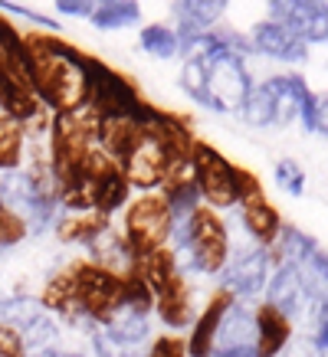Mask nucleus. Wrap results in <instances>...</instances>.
Masks as SVG:
<instances>
[{
    "label": "nucleus",
    "mask_w": 328,
    "mask_h": 357,
    "mask_svg": "<svg viewBox=\"0 0 328 357\" xmlns=\"http://www.w3.org/2000/svg\"><path fill=\"white\" fill-rule=\"evenodd\" d=\"M27 59H30V82L36 98L59 112H73L86 102V69L82 53L63 43L53 33H30L23 36Z\"/></svg>",
    "instance_id": "obj_1"
},
{
    "label": "nucleus",
    "mask_w": 328,
    "mask_h": 357,
    "mask_svg": "<svg viewBox=\"0 0 328 357\" xmlns=\"http://www.w3.org/2000/svg\"><path fill=\"white\" fill-rule=\"evenodd\" d=\"M171 252H174L177 269L220 275L230 259V236L223 220L207 206H197V213L191 217V229H187V243L171 249Z\"/></svg>",
    "instance_id": "obj_2"
},
{
    "label": "nucleus",
    "mask_w": 328,
    "mask_h": 357,
    "mask_svg": "<svg viewBox=\"0 0 328 357\" xmlns=\"http://www.w3.org/2000/svg\"><path fill=\"white\" fill-rule=\"evenodd\" d=\"M82 69H86V102L102 119L105 115H128V119L138 115L144 98L128 82V76H121L119 69H112L109 63L86 53H82Z\"/></svg>",
    "instance_id": "obj_3"
},
{
    "label": "nucleus",
    "mask_w": 328,
    "mask_h": 357,
    "mask_svg": "<svg viewBox=\"0 0 328 357\" xmlns=\"http://www.w3.org/2000/svg\"><path fill=\"white\" fill-rule=\"evenodd\" d=\"M171 229H174V217L161 194H144L125 210V239H128L135 259L167 246Z\"/></svg>",
    "instance_id": "obj_4"
},
{
    "label": "nucleus",
    "mask_w": 328,
    "mask_h": 357,
    "mask_svg": "<svg viewBox=\"0 0 328 357\" xmlns=\"http://www.w3.org/2000/svg\"><path fill=\"white\" fill-rule=\"evenodd\" d=\"M73 275H76L79 314L86 318L89 325L102 328L112 318V312L121 305V275L102 269L96 262H76Z\"/></svg>",
    "instance_id": "obj_5"
},
{
    "label": "nucleus",
    "mask_w": 328,
    "mask_h": 357,
    "mask_svg": "<svg viewBox=\"0 0 328 357\" xmlns=\"http://www.w3.org/2000/svg\"><path fill=\"white\" fill-rule=\"evenodd\" d=\"M191 164H194V181L200 187V197L217 210L240 204L237 197V164H230L217 148H210L204 141H194L191 151Z\"/></svg>",
    "instance_id": "obj_6"
},
{
    "label": "nucleus",
    "mask_w": 328,
    "mask_h": 357,
    "mask_svg": "<svg viewBox=\"0 0 328 357\" xmlns=\"http://www.w3.org/2000/svg\"><path fill=\"white\" fill-rule=\"evenodd\" d=\"M204 69H207V92L214 98V109L243 112V105H246V98L253 92V79L240 56L223 50V53L204 59Z\"/></svg>",
    "instance_id": "obj_7"
},
{
    "label": "nucleus",
    "mask_w": 328,
    "mask_h": 357,
    "mask_svg": "<svg viewBox=\"0 0 328 357\" xmlns=\"http://www.w3.org/2000/svg\"><path fill=\"white\" fill-rule=\"evenodd\" d=\"M269 282V252L262 246H243L227 259L220 272V289L233 298H253Z\"/></svg>",
    "instance_id": "obj_8"
},
{
    "label": "nucleus",
    "mask_w": 328,
    "mask_h": 357,
    "mask_svg": "<svg viewBox=\"0 0 328 357\" xmlns=\"http://www.w3.org/2000/svg\"><path fill=\"white\" fill-rule=\"evenodd\" d=\"M125 181H128L135 190H144L151 194L154 187H164L167 181V171H171V151L164 148L158 138H151L148 131L142 135V141L131 148V154L119 164Z\"/></svg>",
    "instance_id": "obj_9"
},
{
    "label": "nucleus",
    "mask_w": 328,
    "mask_h": 357,
    "mask_svg": "<svg viewBox=\"0 0 328 357\" xmlns=\"http://www.w3.org/2000/svg\"><path fill=\"white\" fill-rule=\"evenodd\" d=\"M269 20L289 26L302 43H328V3L279 0V3H269Z\"/></svg>",
    "instance_id": "obj_10"
},
{
    "label": "nucleus",
    "mask_w": 328,
    "mask_h": 357,
    "mask_svg": "<svg viewBox=\"0 0 328 357\" xmlns=\"http://www.w3.org/2000/svg\"><path fill=\"white\" fill-rule=\"evenodd\" d=\"M233 302H237V298L227 295L223 289L210 295V302L204 305V312L197 314L194 328H191V337H187V357H214L220 325H223V318H227V312H230V305Z\"/></svg>",
    "instance_id": "obj_11"
},
{
    "label": "nucleus",
    "mask_w": 328,
    "mask_h": 357,
    "mask_svg": "<svg viewBox=\"0 0 328 357\" xmlns=\"http://www.w3.org/2000/svg\"><path fill=\"white\" fill-rule=\"evenodd\" d=\"M250 43L260 50L262 56H269V59H279V63H306V43L295 36L289 26L276 20H262L253 26V36Z\"/></svg>",
    "instance_id": "obj_12"
},
{
    "label": "nucleus",
    "mask_w": 328,
    "mask_h": 357,
    "mask_svg": "<svg viewBox=\"0 0 328 357\" xmlns=\"http://www.w3.org/2000/svg\"><path fill=\"white\" fill-rule=\"evenodd\" d=\"M306 302L308 295H306V282H302L299 266H279L273 272V279L266 282V305L292 321L295 314H302Z\"/></svg>",
    "instance_id": "obj_13"
},
{
    "label": "nucleus",
    "mask_w": 328,
    "mask_h": 357,
    "mask_svg": "<svg viewBox=\"0 0 328 357\" xmlns=\"http://www.w3.org/2000/svg\"><path fill=\"white\" fill-rule=\"evenodd\" d=\"M292 341V321L279 314L269 305H260L256 308V344H253V354L256 357H279L285 354V347Z\"/></svg>",
    "instance_id": "obj_14"
},
{
    "label": "nucleus",
    "mask_w": 328,
    "mask_h": 357,
    "mask_svg": "<svg viewBox=\"0 0 328 357\" xmlns=\"http://www.w3.org/2000/svg\"><path fill=\"white\" fill-rule=\"evenodd\" d=\"M154 308H158L164 325L174 328V331H181V328H194V321H197L194 292H191V285L184 282V275H177V279L154 298Z\"/></svg>",
    "instance_id": "obj_15"
},
{
    "label": "nucleus",
    "mask_w": 328,
    "mask_h": 357,
    "mask_svg": "<svg viewBox=\"0 0 328 357\" xmlns=\"http://www.w3.org/2000/svg\"><path fill=\"white\" fill-rule=\"evenodd\" d=\"M142 125L128 115H105L98 125V151H105L115 164H121L131 154V148L142 141Z\"/></svg>",
    "instance_id": "obj_16"
},
{
    "label": "nucleus",
    "mask_w": 328,
    "mask_h": 357,
    "mask_svg": "<svg viewBox=\"0 0 328 357\" xmlns=\"http://www.w3.org/2000/svg\"><path fill=\"white\" fill-rule=\"evenodd\" d=\"M253 344H256V312H250L243 302H233L227 318H223V325H220L214 354L243 351V347H253Z\"/></svg>",
    "instance_id": "obj_17"
},
{
    "label": "nucleus",
    "mask_w": 328,
    "mask_h": 357,
    "mask_svg": "<svg viewBox=\"0 0 328 357\" xmlns=\"http://www.w3.org/2000/svg\"><path fill=\"white\" fill-rule=\"evenodd\" d=\"M0 109H3V115H7V119L27 125V121L40 119L43 102L36 98V92H33L30 82H23V79H13V76H7V73H0Z\"/></svg>",
    "instance_id": "obj_18"
},
{
    "label": "nucleus",
    "mask_w": 328,
    "mask_h": 357,
    "mask_svg": "<svg viewBox=\"0 0 328 357\" xmlns=\"http://www.w3.org/2000/svg\"><path fill=\"white\" fill-rule=\"evenodd\" d=\"M240 217H243V227H246V233H250L253 239H256V246L269 249L279 239V229H283V220H279V210H276L269 200H266V194L262 197H253V200H246V204H240Z\"/></svg>",
    "instance_id": "obj_19"
},
{
    "label": "nucleus",
    "mask_w": 328,
    "mask_h": 357,
    "mask_svg": "<svg viewBox=\"0 0 328 357\" xmlns=\"http://www.w3.org/2000/svg\"><path fill=\"white\" fill-rule=\"evenodd\" d=\"M89 252H92L96 266L115 272V275H128L131 266H135V252H131L128 239H125V233H115V229H105L102 236L92 239Z\"/></svg>",
    "instance_id": "obj_20"
},
{
    "label": "nucleus",
    "mask_w": 328,
    "mask_h": 357,
    "mask_svg": "<svg viewBox=\"0 0 328 357\" xmlns=\"http://www.w3.org/2000/svg\"><path fill=\"white\" fill-rule=\"evenodd\" d=\"M227 10V3H220V0H184V3H174L171 13L177 17V36L184 40V36H197V33H207L214 23L223 17Z\"/></svg>",
    "instance_id": "obj_21"
},
{
    "label": "nucleus",
    "mask_w": 328,
    "mask_h": 357,
    "mask_svg": "<svg viewBox=\"0 0 328 357\" xmlns=\"http://www.w3.org/2000/svg\"><path fill=\"white\" fill-rule=\"evenodd\" d=\"M131 272L151 289L154 298H158V295L181 275V269H177V262H174V252H171L167 246L158 249V252H148V256H138L135 266H131Z\"/></svg>",
    "instance_id": "obj_22"
},
{
    "label": "nucleus",
    "mask_w": 328,
    "mask_h": 357,
    "mask_svg": "<svg viewBox=\"0 0 328 357\" xmlns=\"http://www.w3.org/2000/svg\"><path fill=\"white\" fill-rule=\"evenodd\" d=\"M151 312H144V308H131V305H119L112 318L105 321V331L112 337H119L125 344H138V347H148V335H151Z\"/></svg>",
    "instance_id": "obj_23"
},
{
    "label": "nucleus",
    "mask_w": 328,
    "mask_h": 357,
    "mask_svg": "<svg viewBox=\"0 0 328 357\" xmlns=\"http://www.w3.org/2000/svg\"><path fill=\"white\" fill-rule=\"evenodd\" d=\"M105 229H112V217L98 213V210H86V213H66L56 220V236L63 243H82L89 246L96 236H102Z\"/></svg>",
    "instance_id": "obj_24"
},
{
    "label": "nucleus",
    "mask_w": 328,
    "mask_h": 357,
    "mask_svg": "<svg viewBox=\"0 0 328 357\" xmlns=\"http://www.w3.org/2000/svg\"><path fill=\"white\" fill-rule=\"evenodd\" d=\"M128 194H131V184L125 181L121 167L115 164L112 171H105L96 181V210L105 213V217H112L115 210H121V206L128 204Z\"/></svg>",
    "instance_id": "obj_25"
},
{
    "label": "nucleus",
    "mask_w": 328,
    "mask_h": 357,
    "mask_svg": "<svg viewBox=\"0 0 328 357\" xmlns=\"http://www.w3.org/2000/svg\"><path fill=\"white\" fill-rule=\"evenodd\" d=\"M89 23L96 30H125V26L142 23V7L131 0H105V3H96Z\"/></svg>",
    "instance_id": "obj_26"
},
{
    "label": "nucleus",
    "mask_w": 328,
    "mask_h": 357,
    "mask_svg": "<svg viewBox=\"0 0 328 357\" xmlns=\"http://www.w3.org/2000/svg\"><path fill=\"white\" fill-rule=\"evenodd\" d=\"M299 272H302V282H306L308 302L322 314V308H325V302H328V252L325 249H315V252L299 266Z\"/></svg>",
    "instance_id": "obj_27"
},
{
    "label": "nucleus",
    "mask_w": 328,
    "mask_h": 357,
    "mask_svg": "<svg viewBox=\"0 0 328 357\" xmlns=\"http://www.w3.org/2000/svg\"><path fill=\"white\" fill-rule=\"evenodd\" d=\"M23 144H27V125L0 115V171H17L20 167Z\"/></svg>",
    "instance_id": "obj_28"
},
{
    "label": "nucleus",
    "mask_w": 328,
    "mask_h": 357,
    "mask_svg": "<svg viewBox=\"0 0 328 357\" xmlns=\"http://www.w3.org/2000/svg\"><path fill=\"white\" fill-rule=\"evenodd\" d=\"M138 43H142V50L148 56H154V59H171V56L181 53V36H177V30L164 26V23H148V26H142Z\"/></svg>",
    "instance_id": "obj_29"
},
{
    "label": "nucleus",
    "mask_w": 328,
    "mask_h": 357,
    "mask_svg": "<svg viewBox=\"0 0 328 357\" xmlns=\"http://www.w3.org/2000/svg\"><path fill=\"white\" fill-rule=\"evenodd\" d=\"M243 119H246L250 128H273L276 125V96L269 82H262L250 92L246 105H243Z\"/></svg>",
    "instance_id": "obj_30"
},
{
    "label": "nucleus",
    "mask_w": 328,
    "mask_h": 357,
    "mask_svg": "<svg viewBox=\"0 0 328 357\" xmlns=\"http://www.w3.org/2000/svg\"><path fill=\"white\" fill-rule=\"evenodd\" d=\"M181 89L194 98L197 105L217 112L214 109V98H210V92H207V69H204V63H197V59H184V66H181Z\"/></svg>",
    "instance_id": "obj_31"
},
{
    "label": "nucleus",
    "mask_w": 328,
    "mask_h": 357,
    "mask_svg": "<svg viewBox=\"0 0 328 357\" xmlns=\"http://www.w3.org/2000/svg\"><path fill=\"white\" fill-rule=\"evenodd\" d=\"M89 341H92L96 357H148V347L125 344V341H119V337H112L105 328H96V331L89 335Z\"/></svg>",
    "instance_id": "obj_32"
},
{
    "label": "nucleus",
    "mask_w": 328,
    "mask_h": 357,
    "mask_svg": "<svg viewBox=\"0 0 328 357\" xmlns=\"http://www.w3.org/2000/svg\"><path fill=\"white\" fill-rule=\"evenodd\" d=\"M27 233H30L27 220L0 200V252H3V249H13L17 243H23V239H27Z\"/></svg>",
    "instance_id": "obj_33"
},
{
    "label": "nucleus",
    "mask_w": 328,
    "mask_h": 357,
    "mask_svg": "<svg viewBox=\"0 0 328 357\" xmlns=\"http://www.w3.org/2000/svg\"><path fill=\"white\" fill-rule=\"evenodd\" d=\"M276 174V187L279 190H285L289 197H302L306 194V174H302V167L295 161H289V158H283V161L273 167Z\"/></svg>",
    "instance_id": "obj_34"
},
{
    "label": "nucleus",
    "mask_w": 328,
    "mask_h": 357,
    "mask_svg": "<svg viewBox=\"0 0 328 357\" xmlns=\"http://www.w3.org/2000/svg\"><path fill=\"white\" fill-rule=\"evenodd\" d=\"M0 357H27L23 335L10 325H0Z\"/></svg>",
    "instance_id": "obj_35"
},
{
    "label": "nucleus",
    "mask_w": 328,
    "mask_h": 357,
    "mask_svg": "<svg viewBox=\"0 0 328 357\" xmlns=\"http://www.w3.org/2000/svg\"><path fill=\"white\" fill-rule=\"evenodd\" d=\"M237 197H240V204H246L253 197H262L260 177L253 171H246V167H237Z\"/></svg>",
    "instance_id": "obj_36"
},
{
    "label": "nucleus",
    "mask_w": 328,
    "mask_h": 357,
    "mask_svg": "<svg viewBox=\"0 0 328 357\" xmlns=\"http://www.w3.org/2000/svg\"><path fill=\"white\" fill-rule=\"evenodd\" d=\"M306 131H315V135H328V96H315Z\"/></svg>",
    "instance_id": "obj_37"
},
{
    "label": "nucleus",
    "mask_w": 328,
    "mask_h": 357,
    "mask_svg": "<svg viewBox=\"0 0 328 357\" xmlns=\"http://www.w3.org/2000/svg\"><path fill=\"white\" fill-rule=\"evenodd\" d=\"M148 357H187V344L177 337H158L148 351Z\"/></svg>",
    "instance_id": "obj_38"
},
{
    "label": "nucleus",
    "mask_w": 328,
    "mask_h": 357,
    "mask_svg": "<svg viewBox=\"0 0 328 357\" xmlns=\"http://www.w3.org/2000/svg\"><path fill=\"white\" fill-rule=\"evenodd\" d=\"M285 357H322V347L315 344V337H292L285 347Z\"/></svg>",
    "instance_id": "obj_39"
},
{
    "label": "nucleus",
    "mask_w": 328,
    "mask_h": 357,
    "mask_svg": "<svg viewBox=\"0 0 328 357\" xmlns=\"http://www.w3.org/2000/svg\"><path fill=\"white\" fill-rule=\"evenodd\" d=\"M0 10L17 13V17H27V20H33V23H36V26H43V30H56V26H59V23H56L53 17H43V13L30 10V7H13V3H0Z\"/></svg>",
    "instance_id": "obj_40"
},
{
    "label": "nucleus",
    "mask_w": 328,
    "mask_h": 357,
    "mask_svg": "<svg viewBox=\"0 0 328 357\" xmlns=\"http://www.w3.org/2000/svg\"><path fill=\"white\" fill-rule=\"evenodd\" d=\"M56 10L63 13V17H92V10H96V3L92 0H59L56 3Z\"/></svg>",
    "instance_id": "obj_41"
},
{
    "label": "nucleus",
    "mask_w": 328,
    "mask_h": 357,
    "mask_svg": "<svg viewBox=\"0 0 328 357\" xmlns=\"http://www.w3.org/2000/svg\"><path fill=\"white\" fill-rule=\"evenodd\" d=\"M33 357H82L76 351H59V347H46V351H33Z\"/></svg>",
    "instance_id": "obj_42"
},
{
    "label": "nucleus",
    "mask_w": 328,
    "mask_h": 357,
    "mask_svg": "<svg viewBox=\"0 0 328 357\" xmlns=\"http://www.w3.org/2000/svg\"><path fill=\"white\" fill-rule=\"evenodd\" d=\"M315 344H318V347H322V351H328V318H322V325H318Z\"/></svg>",
    "instance_id": "obj_43"
},
{
    "label": "nucleus",
    "mask_w": 328,
    "mask_h": 357,
    "mask_svg": "<svg viewBox=\"0 0 328 357\" xmlns=\"http://www.w3.org/2000/svg\"><path fill=\"white\" fill-rule=\"evenodd\" d=\"M214 357H256L253 347H243V351H227V354H214Z\"/></svg>",
    "instance_id": "obj_44"
},
{
    "label": "nucleus",
    "mask_w": 328,
    "mask_h": 357,
    "mask_svg": "<svg viewBox=\"0 0 328 357\" xmlns=\"http://www.w3.org/2000/svg\"><path fill=\"white\" fill-rule=\"evenodd\" d=\"M7 298H10V292H3V285H0V305L7 302Z\"/></svg>",
    "instance_id": "obj_45"
},
{
    "label": "nucleus",
    "mask_w": 328,
    "mask_h": 357,
    "mask_svg": "<svg viewBox=\"0 0 328 357\" xmlns=\"http://www.w3.org/2000/svg\"><path fill=\"white\" fill-rule=\"evenodd\" d=\"M322 318H328V302H325V308H322Z\"/></svg>",
    "instance_id": "obj_46"
}]
</instances>
